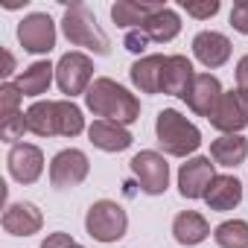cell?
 <instances>
[{
	"label": "cell",
	"mask_w": 248,
	"mask_h": 248,
	"mask_svg": "<svg viewBox=\"0 0 248 248\" xmlns=\"http://www.w3.org/2000/svg\"><path fill=\"white\" fill-rule=\"evenodd\" d=\"M27 129L38 138H76L85 132V117L73 99H38L27 108Z\"/></svg>",
	"instance_id": "1"
},
{
	"label": "cell",
	"mask_w": 248,
	"mask_h": 248,
	"mask_svg": "<svg viewBox=\"0 0 248 248\" xmlns=\"http://www.w3.org/2000/svg\"><path fill=\"white\" fill-rule=\"evenodd\" d=\"M85 105L93 117L123 123V126H129V123H135L140 117V99L108 76L93 79V85L85 93Z\"/></svg>",
	"instance_id": "2"
},
{
	"label": "cell",
	"mask_w": 248,
	"mask_h": 248,
	"mask_svg": "<svg viewBox=\"0 0 248 248\" xmlns=\"http://www.w3.org/2000/svg\"><path fill=\"white\" fill-rule=\"evenodd\" d=\"M155 135L158 143L167 155L172 158H187L202 146V132L196 123H190L181 111L175 108H164L155 120Z\"/></svg>",
	"instance_id": "3"
},
{
	"label": "cell",
	"mask_w": 248,
	"mask_h": 248,
	"mask_svg": "<svg viewBox=\"0 0 248 248\" xmlns=\"http://www.w3.org/2000/svg\"><path fill=\"white\" fill-rule=\"evenodd\" d=\"M62 32L64 38L73 44V47H85L96 56H105L111 50L108 44V35L102 32V27L96 24L93 12L85 6V3H70L64 9V18H62Z\"/></svg>",
	"instance_id": "4"
},
{
	"label": "cell",
	"mask_w": 248,
	"mask_h": 248,
	"mask_svg": "<svg viewBox=\"0 0 248 248\" xmlns=\"http://www.w3.org/2000/svg\"><path fill=\"white\" fill-rule=\"evenodd\" d=\"M85 231L96 242H117L120 236H126V231H129V216H126V210H123L117 202L99 199L85 213Z\"/></svg>",
	"instance_id": "5"
},
{
	"label": "cell",
	"mask_w": 248,
	"mask_h": 248,
	"mask_svg": "<svg viewBox=\"0 0 248 248\" xmlns=\"http://www.w3.org/2000/svg\"><path fill=\"white\" fill-rule=\"evenodd\" d=\"M93 62L91 56L73 50V53H64L56 64V85L62 93H67L70 99L79 96V93H88V88L93 85Z\"/></svg>",
	"instance_id": "6"
},
{
	"label": "cell",
	"mask_w": 248,
	"mask_h": 248,
	"mask_svg": "<svg viewBox=\"0 0 248 248\" xmlns=\"http://www.w3.org/2000/svg\"><path fill=\"white\" fill-rule=\"evenodd\" d=\"M129 167H132V175L138 178V184H140V190L146 196L167 193V187H170V164H167V158L161 152L143 149L129 161Z\"/></svg>",
	"instance_id": "7"
},
{
	"label": "cell",
	"mask_w": 248,
	"mask_h": 248,
	"mask_svg": "<svg viewBox=\"0 0 248 248\" xmlns=\"http://www.w3.org/2000/svg\"><path fill=\"white\" fill-rule=\"evenodd\" d=\"M210 126L222 135H239L248 126V93L239 88L222 93V99L210 117Z\"/></svg>",
	"instance_id": "8"
},
{
	"label": "cell",
	"mask_w": 248,
	"mask_h": 248,
	"mask_svg": "<svg viewBox=\"0 0 248 248\" xmlns=\"http://www.w3.org/2000/svg\"><path fill=\"white\" fill-rule=\"evenodd\" d=\"M18 41L27 53L41 56L56 47V24L47 12H32L18 24Z\"/></svg>",
	"instance_id": "9"
},
{
	"label": "cell",
	"mask_w": 248,
	"mask_h": 248,
	"mask_svg": "<svg viewBox=\"0 0 248 248\" xmlns=\"http://www.w3.org/2000/svg\"><path fill=\"white\" fill-rule=\"evenodd\" d=\"M91 172V161L82 149H62L50 161V184L56 190H70L79 187Z\"/></svg>",
	"instance_id": "10"
},
{
	"label": "cell",
	"mask_w": 248,
	"mask_h": 248,
	"mask_svg": "<svg viewBox=\"0 0 248 248\" xmlns=\"http://www.w3.org/2000/svg\"><path fill=\"white\" fill-rule=\"evenodd\" d=\"M9 175L18 184H35L44 172V152L32 143H15L6 155Z\"/></svg>",
	"instance_id": "11"
},
{
	"label": "cell",
	"mask_w": 248,
	"mask_h": 248,
	"mask_svg": "<svg viewBox=\"0 0 248 248\" xmlns=\"http://www.w3.org/2000/svg\"><path fill=\"white\" fill-rule=\"evenodd\" d=\"M213 178H216V172H213L210 158H202V155L190 158L178 170V193L184 199H204V193H207Z\"/></svg>",
	"instance_id": "12"
},
{
	"label": "cell",
	"mask_w": 248,
	"mask_h": 248,
	"mask_svg": "<svg viewBox=\"0 0 248 248\" xmlns=\"http://www.w3.org/2000/svg\"><path fill=\"white\" fill-rule=\"evenodd\" d=\"M222 93L225 91H222V85H219V79L213 73H196L193 88H190V93L184 99H187V105H190L193 114L210 120L213 111H216V105H219V99H222Z\"/></svg>",
	"instance_id": "13"
},
{
	"label": "cell",
	"mask_w": 248,
	"mask_h": 248,
	"mask_svg": "<svg viewBox=\"0 0 248 248\" xmlns=\"http://www.w3.org/2000/svg\"><path fill=\"white\" fill-rule=\"evenodd\" d=\"M164 67H167V56H158V53L140 56L129 67L132 85L140 93H164Z\"/></svg>",
	"instance_id": "14"
},
{
	"label": "cell",
	"mask_w": 248,
	"mask_h": 248,
	"mask_svg": "<svg viewBox=\"0 0 248 248\" xmlns=\"http://www.w3.org/2000/svg\"><path fill=\"white\" fill-rule=\"evenodd\" d=\"M193 56H196L204 67L216 70V67H222V64L231 59V41H228V35H222V32L202 30V32L193 38Z\"/></svg>",
	"instance_id": "15"
},
{
	"label": "cell",
	"mask_w": 248,
	"mask_h": 248,
	"mask_svg": "<svg viewBox=\"0 0 248 248\" xmlns=\"http://www.w3.org/2000/svg\"><path fill=\"white\" fill-rule=\"evenodd\" d=\"M44 225L41 210L32 202H15L3 210V231L12 236H32Z\"/></svg>",
	"instance_id": "16"
},
{
	"label": "cell",
	"mask_w": 248,
	"mask_h": 248,
	"mask_svg": "<svg viewBox=\"0 0 248 248\" xmlns=\"http://www.w3.org/2000/svg\"><path fill=\"white\" fill-rule=\"evenodd\" d=\"M88 138L96 149L102 152H123L132 146V132L123 126V123H111V120H93L91 129H88Z\"/></svg>",
	"instance_id": "17"
},
{
	"label": "cell",
	"mask_w": 248,
	"mask_h": 248,
	"mask_svg": "<svg viewBox=\"0 0 248 248\" xmlns=\"http://www.w3.org/2000/svg\"><path fill=\"white\" fill-rule=\"evenodd\" d=\"M161 9L164 3H149V0H117L111 6V21L123 30H138L143 21H149Z\"/></svg>",
	"instance_id": "18"
},
{
	"label": "cell",
	"mask_w": 248,
	"mask_h": 248,
	"mask_svg": "<svg viewBox=\"0 0 248 248\" xmlns=\"http://www.w3.org/2000/svg\"><path fill=\"white\" fill-rule=\"evenodd\" d=\"M196 70L190 64L187 56H167V67H164V93L170 96H187L193 88Z\"/></svg>",
	"instance_id": "19"
},
{
	"label": "cell",
	"mask_w": 248,
	"mask_h": 248,
	"mask_svg": "<svg viewBox=\"0 0 248 248\" xmlns=\"http://www.w3.org/2000/svg\"><path fill=\"white\" fill-rule=\"evenodd\" d=\"M204 202H207L210 210H219V213L233 210L242 202V184H239V178H233V175H216L210 181L207 193H204Z\"/></svg>",
	"instance_id": "20"
},
{
	"label": "cell",
	"mask_w": 248,
	"mask_h": 248,
	"mask_svg": "<svg viewBox=\"0 0 248 248\" xmlns=\"http://www.w3.org/2000/svg\"><path fill=\"white\" fill-rule=\"evenodd\" d=\"M172 236L178 245H199L210 236V225L202 213L196 210H181L175 219H172Z\"/></svg>",
	"instance_id": "21"
},
{
	"label": "cell",
	"mask_w": 248,
	"mask_h": 248,
	"mask_svg": "<svg viewBox=\"0 0 248 248\" xmlns=\"http://www.w3.org/2000/svg\"><path fill=\"white\" fill-rule=\"evenodd\" d=\"M138 30H143V32L149 35V41H155V44H167V41H172V38L181 32V18H178L175 9L164 6V9L155 12L149 21H143Z\"/></svg>",
	"instance_id": "22"
},
{
	"label": "cell",
	"mask_w": 248,
	"mask_h": 248,
	"mask_svg": "<svg viewBox=\"0 0 248 248\" xmlns=\"http://www.w3.org/2000/svg\"><path fill=\"white\" fill-rule=\"evenodd\" d=\"M210 158L219 167H239L248 158V140L242 135H222L210 143Z\"/></svg>",
	"instance_id": "23"
},
{
	"label": "cell",
	"mask_w": 248,
	"mask_h": 248,
	"mask_svg": "<svg viewBox=\"0 0 248 248\" xmlns=\"http://www.w3.org/2000/svg\"><path fill=\"white\" fill-rule=\"evenodd\" d=\"M53 76H56V67H53L50 62H32V64L18 76L15 85L21 88L24 96H41V93H47Z\"/></svg>",
	"instance_id": "24"
},
{
	"label": "cell",
	"mask_w": 248,
	"mask_h": 248,
	"mask_svg": "<svg viewBox=\"0 0 248 248\" xmlns=\"http://www.w3.org/2000/svg\"><path fill=\"white\" fill-rule=\"evenodd\" d=\"M213 239L219 248H248V222L245 219H228L216 225Z\"/></svg>",
	"instance_id": "25"
},
{
	"label": "cell",
	"mask_w": 248,
	"mask_h": 248,
	"mask_svg": "<svg viewBox=\"0 0 248 248\" xmlns=\"http://www.w3.org/2000/svg\"><path fill=\"white\" fill-rule=\"evenodd\" d=\"M24 132H30V129H27V114H24V111L9 114V117H0V138H3L6 143L15 146V140H21Z\"/></svg>",
	"instance_id": "26"
},
{
	"label": "cell",
	"mask_w": 248,
	"mask_h": 248,
	"mask_svg": "<svg viewBox=\"0 0 248 248\" xmlns=\"http://www.w3.org/2000/svg\"><path fill=\"white\" fill-rule=\"evenodd\" d=\"M219 0H204V3H196V0H181V9L187 12V15H193V18H199V21H204V18H213L216 12H219Z\"/></svg>",
	"instance_id": "27"
},
{
	"label": "cell",
	"mask_w": 248,
	"mask_h": 248,
	"mask_svg": "<svg viewBox=\"0 0 248 248\" xmlns=\"http://www.w3.org/2000/svg\"><path fill=\"white\" fill-rule=\"evenodd\" d=\"M231 27L242 35H248V0H239L231 9Z\"/></svg>",
	"instance_id": "28"
},
{
	"label": "cell",
	"mask_w": 248,
	"mask_h": 248,
	"mask_svg": "<svg viewBox=\"0 0 248 248\" xmlns=\"http://www.w3.org/2000/svg\"><path fill=\"white\" fill-rule=\"evenodd\" d=\"M149 44H152V41H149V35H146L143 30H129V32H126V50H129V53H143Z\"/></svg>",
	"instance_id": "29"
},
{
	"label": "cell",
	"mask_w": 248,
	"mask_h": 248,
	"mask_svg": "<svg viewBox=\"0 0 248 248\" xmlns=\"http://www.w3.org/2000/svg\"><path fill=\"white\" fill-rule=\"evenodd\" d=\"M76 239L70 236V233H64V231H56V233H47V239L41 242V248H70Z\"/></svg>",
	"instance_id": "30"
},
{
	"label": "cell",
	"mask_w": 248,
	"mask_h": 248,
	"mask_svg": "<svg viewBox=\"0 0 248 248\" xmlns=\"http://www.w3.org/2000/svg\"><path fill=\"white\" fill-rule=\"evenodd\" d=\"M236 85H239V91L248 93V53L236 62Z\"/></svg>",
	"instance_id": "31"
},
{
	"label": "cell",
	"mask_w": 248,
	"mask_h": 248,
	"mask_svg": "<svg viewBox=\"0 0 248 248\" xmlns=\"http://www.w3.org/2000/svg\"><path fill=\"white\" fill-rule=\"evenodd\" d=\"M0 56H3V70H0V76L9 79V76L15 73V56H12L9 50H0Z\"/></svg>",
	"instance_id": "32"
},
{
	"label": "cell",
	"mask_w": 248,
	"mask_h": 248,
	"mask_svg": "<svg viewBox=\"0 0 248 248\" xmlns=\"http://www.w3.org/2000/svg\"><path fill=\"white\" fill-rule=\"evenodd\" d=\"M70 248H85V245H79V242H73V245H70Z\"/></svg>",
	"instance_id": "33"
}]
</instances>
